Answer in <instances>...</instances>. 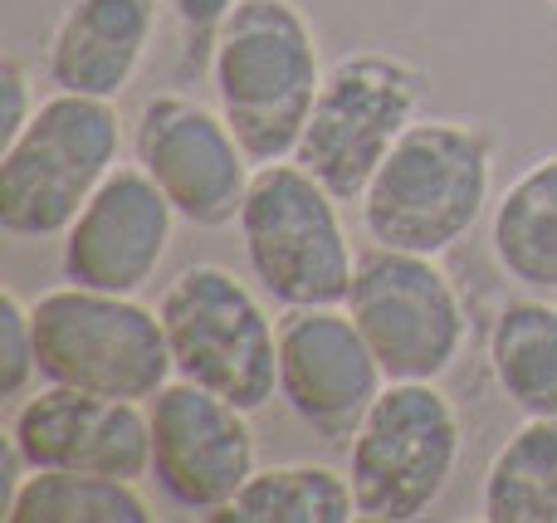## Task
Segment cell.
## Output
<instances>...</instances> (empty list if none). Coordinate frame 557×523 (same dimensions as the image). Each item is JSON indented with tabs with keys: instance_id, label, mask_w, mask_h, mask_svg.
Here are the masks:
<instances>
[{
	"instance_id": "18",
	"label": "cell",
	"mask_w": 557,
	"mask_h": 523,
	"mask_svg": "<svg viewBox=\"0 0 557 523\" xmlns=\"http://www.w3.org/2000/svg\"><path fill=\"white\" fill-rule=\"evenodd\" d=\"M5 523H152L137 480L98 470H29L5 499Z\"/></svg>"
},
{
	"instance_id": "7",
	"label": "cell",
	"mask_w": 557,
	"mask_h": 523,
	"mask_svg": "<svg viewBox=\"0 0 557 523\" xmlns=\"http://www.w3.org/2000/svg\"><path fill=\"white\" fill-rule=\"evenodd\" d=\"M460 446V411L435 382H386L347 440L357 514L376 523L425 519L450 489Z\"/></svg>"
},
{
	"instance_id": "15",
	"label": "cell",
	"mask_w": 557,
	"mask_h": 523,
	"mask_svg": "<svg viewBox=\"0 0 557 523\" xmlns=\"http://www.w3.org/2000/svg\"><path fill=\"white\" fill-rule=\"evenodd\" d=\"M152 29L157 0H69L45 54L49 84L113 103L143 69Z\"/></svg>"
},
{
	"instance_id": "24",
	"label": "cell",
	"mask_w": 557,
	"mask_h": 523,
	"mask_svg": "<svg viewBox=\"0 0 557 523\" xmlns=\"http://www.w3.org/2000/svg\"><path fill=\"white\" fill-rule=\"evenodd\" d=\"M548 5H557V0H548Z\"/></svg>"
},
{
	"instance_id": "20",
	"label": "cell",
	"mask_w": 557,
	"mask_h": 523,
	"mask_svg": "<svg viewBox=\"0 0 557 523\" xmlns=\"http://www.w3.org/2000/svg\"><path fill=\"white\" fill-rule=\"evenodd\" d=\"M211 519L231 523H347L357 514L352 480L333 465H313V460H294V465L255 470L240 485V495Z\"/></svg>"
},
{
	"instance_id": "10",
	"label": "cell",
	"mask_w": 557,
	"mask_h": 523,
	"mask_svg": "<svg viewBox=\"0 0 557 523\" xmlns=\"http://www.w3.org/2000/svg\"><path fill=\"white\" fill-rule=\"evenodd\" d=\"M137 166L166 191L186 225L221 231L240 221L250 196L255 162L231 133L221 108H206L186 94H157L143 103L133 133Z\"/></svg>"
},
{
	"instance_id": "22",
	"label": "cell",
	"mask_w": 557,
	"mask_h": 523,
	"mask_svg": "<svg viewBox=\"0 0 557 523\" xmlns=\"http://www.w3.org/2000/svg\"><path fill=\"white\" fill-rule=\"evenodd\" d=\"M0 88H5V117H0V127H5V142H10V137L35 117V108H29V84H25V74H20L15 59L0 64Z\"/></svg>"
},
{
	"instance_id": "14",
	"label": "cell",
	"mask_w": 557,
	"mask_h": 523,
	"mask_svg": "<svg viewBox=\"0 0 557 523\" xmlns=\"http://www.w3.org/2000/svg\"><path fill=\"white\" fill-rule=\"evenodd\" d=\"M176 221V206L143 166H113L64 231V279L103 294H143L172 250Z\"/></svg>"
},
{
	"instance_id": "23",
	"label": "cell",
	"mask_w": 557,
	"mask_h": 523,
	"mask_svg": "<svg viewBox=\"0 0 557 523\" xmlns=\"http://www.w3.org/2000/svg\"><path fill=\"white\" fill-rule=\"evenodd\" d=\"M172 10L186 29H201V35L215 39V29L225 25V15L235 10V0H172Z\"/></svg>"
},
{
	"instance_id": "12",
	"label": "cell",
	"mask_w": 557,
	"mask_h": 523,
	"mask_svg": "<svg viewBox=\"0 0 557 523\" xmlns=\"http://www.w3.org/2000/svg\"><path fill=\"white\" fill-rule=\"evenodd\" d=\"M147 421H152V480L186 514L211 519L260 470L250 411L186 377H172L147 401Z\"/></svg>"
},
{
	"instance_id": "9",
	"label": "cell",
	"mask_w": 557,
	"mask_h": 523,
	"mask_svg": "<svg viewBox=\"0 0 557 523\" xmlns=\"http://www.w3.org/2000/svg\"><path fill=\"white\" fill-rule=\"evenodd\" d=\"M416 108H421V74L406 59L376 49L337 59L323 74L294 162L308 166L337 201H362L396 137L416 123Z\"/></svg>"
},
{
	"instance_id": "19",
	"label": "cell",
	"mask_w": 557,
	"mask_h": 523,
	"mask_svg": "<svg viewBox=\"0 0 557 523\" xmlns=\"http://www.w3.org/2000/svg\"><path fill=\"white\" fill-rule=\"evenodd\" d=\"M480 519L557 523V416H529L484 470Z\"/></svg>"
},
{
	"instance_id": "3",
	"label": "cell",
	"mask_w": 557,
	"mask_h": 523,
	"mask_svg": "<svg viewBox=\"0 0 557 523\" xmlns=\"http://www.w3.org/2000/svg\"><path fill=\"white\" fill-rule=\"evenodd\" d=\"M117 152V108L108 98L54 88L0 157V231L10 240H64L88 196L113 176Z\"/></svg>"
},
{
	"instance_id": "13",
	"label": "cell",
	"mask_w": 557,
	"mask_h": 523,
	"mask_svg": "<svg viewBox=\"0 0 557 523\" xmlns=\"http://www.w3.org/2000/svg\"><path fill=\"white\" fill-rule=\"evenodd\" d=\"M10 460L25 470H98L117 480L152 475V421L147 401L54 387L29 391L10 411Z\"/></svg>"
},
{
	"instance_id": "6",
	"label": "cell",
	"mask_w": 557,
	"mask_h": 523,
	"mask_svg": "<svg viewBox=\"0 0 557 523\" xmlns=\"http://www.w3.org/2000/svg\"><path fill=\"white\" fill-rule=\"evenodd\" d=\"M176 377L260 411L278 391V323L225 264H186L157 299Z\"/></svg>"
},
{
	"instance_id": "17",
	"label": "cell",
	"mask_w": 557,
	"mask_h": 523,
	"mask_svg": "<svg viewBox=\"0 0 557 523\" xmlns=\"http://www.w3.org/2000/svg\"><path fill=\"white\" fill-rule=\"evenodd\" d=\"M490 368L509 407L557 416V309L543 294L513 299L490 328Z\"/></svg>"
},
{
	"instance_id": "21",
	"label": "cell",
	"mask_w": 557,
	"mask_h": 523,
	"mask_svg": "<svg viewBox=\"0 0 557 523\" xmlns=\"http://www.w3.org/2000/svg\"><path fill=\"white\" fill-rule=\"evenodd\" d=\"M0 397H29V382L39 377L35 358V313L15 289H0Z\"/></svg>"
},
{
	"instance_id": "11",
	"label": "cell",
	"mask_w": 557,
	"mask_h": 523,
	"mask_svg": "<svg viewBox=\"0 0 557 523\" xmlns=\"http://www.w3.org/2000/svg\"><path fill=\"white\" fill-rule=\"evenodd\" d=\"M386 372L347 303L284 309L278 319V397L327 446H347L372 411Z\"/></svg>"
},
{
	"instance_id": "4",
	"label": "cell",
	"mask_w": 557,
	"mask_h": 523,
	"mask_svg": "<svg viewBox=\"0 0 557 523\" xmlns=\"http://www.w3.org/2000/svg\"><path fill=\"white\" fill-rule=\"evenodd\" d=\"M29 313H35L39 382L117 401H152L176 377L162 313L137 303V294L64 284L39 294Z\"/></svg>"
},
{
	"instance_id": "8",
	"label": "cell",
	"mask_w": 557,
	"mask_h": 523,
	"mask_svg": "<svg viewBox=\"0 0 557 523\" xmlns=\"http://www.w3.org/2000/svg\"><path fill=\"white\" fill-rule=\"evenodd\" d=\"M347 313L376 352L386 382H441L470 338V309L435 254L386 245L362 250Z\"/></svg>"
},
{
	"instance_id": "2",
	"label": "cell",
	"mask_w": 557,
	"mask_h": 523,
	"mask_svg": "<svg viewBox=\"0 0 557 523\" xmlns=\"http://www.w3.org/2000/svg\"><path fill=\"white\" fill-rule=\"evenodd\" d=\"M494 191V142L460 117H416L362 191L372 245L445 254L480 225Z\"/></svg>"
},
{
	"instance_id": "5",
	"label": "cell",
	"mask_w": 557,
	"mask_h": 523,
	"mask_svg": "<svg viewBox=\"0 0 557 523\" xmlns=\"http://www.w3.org/2000/svg\"><path fill=\"white\" fill-rule=\"evenodd\" d=\"M240 240L250 274L284 309L347 303L357 274L352 240L337 215V196L308 166H255L250 196L240 206Z\"/></svg>"
},
{
	"instance_id": "1",
	"label": "cell",
	"mask_w": 557,
	"mask_h": 523,
	"mask_svg": "<svg viewBox=\"0 0 557 523\" xmlns=\"http://www.w3.org/2000/svg\"><path fill=\"white\" fill-rule=\"evenodd\" d=\"M211 88L255 166L288 162L323 88L304 10L294 0H235L211 39Z\"/></svg>"
},
{
	"instance_id": "16",
	"label": "cell",
	"mask_w": 557,
	"mask_h": 523,
	"mask_svg": "<svg viewBox=\"0 0 557 523\" xmlns=\"http://www.w3.org/2000/svg\"><path fill=\"white\" fill-rule=\"evenodd\" d=\"M499 270L529 294H557V152L533 162L499 196L490 221Z\"/></svg>"
}]
</instances>
